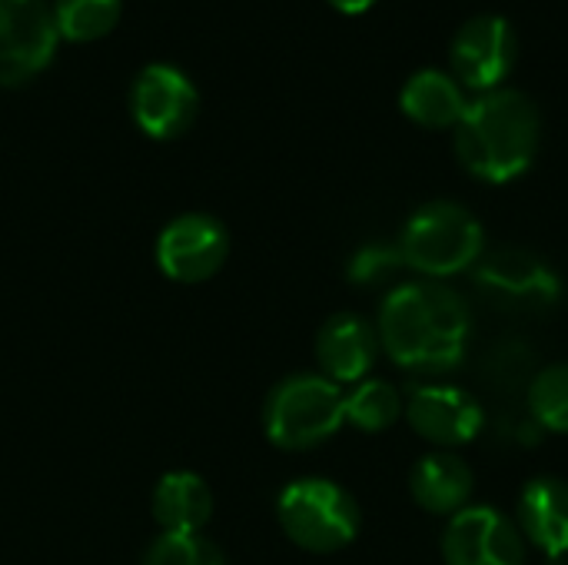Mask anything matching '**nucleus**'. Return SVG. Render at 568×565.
I'll list each match as a JSON object with an SVG mask.
<instances>
[{
  "mask_svg": "<svg viewBox=\"0 0 568 565\" xmlns=\"http://www.w3.org/2000/svg\"><path fill=\"white\" fill-rule=\"evenodd\" d=\"M383 353L409 373L443 376L466 360L473 313L466 300L436 280H416L396 286L376 320Z\"/></svg>",
  "mask_w": 568,
  "mask_h": 565,
  "instance_id": "f257e3e1",
  "label": "nucleus"
},
{
  "mask_svg": "<svg viewBox=\"0 0 568 565\" xmlns=\"http://www.w3.org/2000/svg\"><path fill=\"white\" fill-rule=\"evenodd\" d=\"M456 157L483 183L519 180L539 153L542 117L523 90H489L469 100L456 123Z\"/></svg>",
  "mask_w": 568,
  "mask_h": 565,
  "instance_id": "f03ea898",
  "label": "nucleus"
},
{
  "mask_svg": "<svg viewBox=\"0 0 568 565\" xmlns=\"http://www.w3.org/2000/svg\"><path fill=\"white\" fill-rule=\"evenodd\" d=\"M396 246L409 270L443 283L456 273L476 270L486 253V233L476 213L463 203L433 200L406 220Z\"/></svg>",
  "mask_w": 568,
  "mask_h": 565,
  "instance_id": "7ed1b4c3",
  "label": "nucleus"
},
{
  "mask_svg": "<svg viewBox=\"0 0 568 565\" xmlns=\"http://www.w3.org/2000/svg\"><path fill=\"white\" fill-rule=\"evenodd\" d=\"M346 423V393L323 373H293L280 380L263 406V426L280 450H313Z\"/></svg>",
  "mask_w": 568,
  "mask_h": 565,
  "instance_id": "20e7f679",
  "label": "nucleus"
},
{
  "mask_svg": "<svg viewBox=\"0 0 568 565\" xmlns=\"http://www.w3.org/2000/svg\"><path fill=\"white\" fill-rule=\"evenodd\" d=\"M283 533L306 553H339L359 533L356 500L333 480H293L276 503Z\"/></svg>",
  "mask_w": 568,
  "mask_h": 565,
  "instance_id": "39448f33",
  "label": "nucleus"
},
{
  "mask_svg": "<svg viewBox=\"0 0 568 565\" xmlns=\"http://www.w3.org/2000/svg\"><path fill=\"white\" fill-rule=\"evenodd\" d=\"M476 286L489 303L519 313L552 310L562 296L559 273L542 256L519 246L483 253V260L476 263Z\"/></svg>",
  "mask_w": 568,
  "mask_h": 565,
  "instance_id": "423d86ee",
  "label": "nucleus"
},
{
  "mask_svg": "<svg viewBox=\"0 0 568 565\" xmlns=\"http://www.w3.org/2000/svg\"><path fill=\"white\" fill-rule=\"evenodd\" d=\"M516 60L519 33L503 13H479L466 20L449 43V63L456 70V80L476 93L499 90L503 80L513 73Z\"/></svg>",
  "mask_w": 568,
  "mask_h": 565,
  "instance_id": "0eeeda50",
  "label": "nucleus"
},
{
  "mask_svg": "<svg viewBox=\"0 0 568 565\" xmlns=\"http://www.w3.org/2000/svg\"><path fill=\"white\" fill-rule=\"evenodd\" d=\"M57 23L43 0H0V87L40 77L57 57Z\"/></svg>",
  "mask_w": 568,
  "mask_h": 565,
  "instance_id": "6e6552de",
  "label": "nucleus"
},
{
  "mask_svg": "<svg viewBox=\"0 0 568 565\" xmlns=\"http://www.w3.org/2000/svg\"><path fill=\"white\" fill-rule=\"evenodd\" d=\"M196 83L173 63H146L130 87L133 123L153 140H173L196 120Z\"/></svg>",
  "mask_w": 568,
  "mask_h": 565,
  "instance_id": "1a4fd4ad",
  "label": "nucleus"
},
{
  "mask_svg": "<svg viewBox=\"0 0 568 565\" xmlns=\"http://www.w3.org/2000/svg\"><path fill=\"white\" fill-rule=\"evenodd\" d=\"M443 563L526 565V539L519 526L496 506H466L446 523Z\"/></svg>",
  "mask_w": 568,
  "mask_h": 565,
  "instance_id": "9d476101",
  "label": "nucleus"
},
{
  "mask_svg": "<svg viewBox=\"0 0 568 565\" xmlns=\"http://www.w3.org/2000/svg\"><path fill=\"white\" fill-rule=\"evenodd\" d=\"M230 256V233L210 213H183L170 220L156 240V263L176 283H203L220 273Z\"/></svg>",
  "mask_w": 568,
  "mask_h": 565,
  "instance_id": "9b49d317",
  "label": "nucleus"
},
{
  "mask_svg": "<svg viewBox=\"0 0 568 565\" xmlns=\"http://www.w3.org/2000/svg\"><path fill=\"white\" fill-rule=\"evenodd\" d=\"M409 426L416 430V436H423L426 443L439 446V450H459L466 443H473L483 426H486V410L483 403L453 383H426L416 386L406 400V413Z\"/></svg>",
  "mask_w": 568,
  "mask_h": 565,
  "instance_id": "f8f14e48",
  "label": "nucleus"
},
{
  "mask_svg": "<svg viewBox=\"0 0 568 565\" xmlns=\"http://www.w3.org/2000/svg\"><path fill=\"white\" fill-rule=\"evenodd\" d=\"M379 333L359 313H336L323 323L316 336V360L326 380L336 386L363 383L379 360Z\"/></svg>",
  "mask_w": 568,
  "mask_h": 565,
  "instance_id": "ddd939ff",
  "label": "nucleus"
},
{
  "mask_svg": "<svg viewBox=\"0 0 568 565\" xmlns=\"http://www.w3.org/2000/svg\"><path fill=\"white\" fill-rule=\"evenodd\" d=\"M516 526L529 546L559 559L568 553V483L559 476H536L516 500Z\"/></svg>",
  "mask_w": 568,
  "mask_h": 565,
  "instance_id": "4468645a",
  "label": "nucleus"
},
{
  "mask_svg": "<svg viewBox=\"0 0 568 565\" xmlns=\"http://www.w3.org/2000/svg\"><path fill=\"white\" fill-rule=\"evenodd\" d=\"M409 493L419 509L429 516H456L459 509L469 506L473 496V466L453 453V450H436L426 453L413 473H409Z\"/></svg>",
  "mask_w": 568,
  "mask_h": 565,
  "instance_id": "2eb2a0df",
  "label": "nucleus"
},
{
  "mask_svg": "<svg viewBox=\"0 0 568 565\" xmlns=\"http://www.w3.org/2000/svg\"><path fill=\"white\" fill-rule=\"evenodd\" d=\"M399 107L419 127H429V130L453 127L456 130V123L463 120V113L469 107V97H466V87L453 73L423 67L403 83Z\"/></svg>",
  "mask_w": 568,
  "mask_h": 565,
  "instance_id": "dca6fc26",
  "label": "nucleus"
},
{
  "mask_svg": "<svg viewBox=\"0 0 568 565\" xmlns=\"http://www.w3.org/2000/svg\"><path fill=\"white\" fill-rule=\"evenodd\" d=\"M213 516V493L196 473H166L153 490V519L163 533L196 536Z\"/></svg>",
  "mask_w": 568,
  "mask_h": 565,
  "instance_id": "f3484780",
  "label": "nucleus"
},
{
  "mask_svg": "<svg viewBox=\"0 0 568 565\" xmlns=\"http://www.w3.org/2000/svg\"><path fill=\"white\" fill-rule=\"evenodd\" d=\"M50 13L60 40L93 43L113 33L123 13V0H53Z\"/></svg>",
  "mask_w": 568,
  "mask_h": 565,
  "instance_id": "a211bd4d",
  "label": "nucleus"
},
{
  "mask_svg": "<svg viewBox=\"0 0 568 565\" xmlns=\"http://www.w3.org/2000/svg\"><path fill=\"white\" fill-rule=\"evenodd\" d=\"M406 413V400L386 380H363L346 393V423L363 433H386Z\"/></svg>",
  "mask_w": 568,
  "mask_h": 565,
  "instance_id": "6ab92c4d",
  "label": "nucleus"
},
{
  "mask_svg": "<svg viewBox=\"0 0 568 565\" xmlns=\"http://www.w3.org/2000/svg\"><path fill=\"white\" fill-rule=\"evenodd\" d=\"M529 413L532 420L549 430L568 436V363H552L536 373L529 383Z\"/></svg>",
  "mask_w": 568,
  "mask_h": 565,
  "instance_id": "aec40b11",
  "label": "nucleus"
},
{
  "mask_svg": "<svg viewBox=\"0 0 568 565\" xmlns=\"http://www.w3.org/2000/svg\"><path fill=\"white\" fill-rule=\"evenodd\" d=\"M143 565H226L223 563V553L203 539L200 533L196 536H180V533H163L160 539L150 543Z\"/></svg>",
  "mask_w": 568,
  "mask_h": 565,
  "instance_id": "412c9836",
  "label": "nucleus"
},
{
  "mask_svg": "<svg viewBox=\"0 0 568 565\" xmlns=\"http://www.w3.org/2000/svg\"><path fill=\"white\" fill-rule=\"evenodd\" d=\"M403 253L396 243H366L349 260V280L356 286H379L403 270Z\"/></svg>",
  "mask_w": 568,
  "mask_h": 565,
  "instance_id": "4be33fe9",
  "label": "nucleus"
},
{
  "mask_svg": "<svg viewBox=\"0 0 568 565\" xmlns=\"http://www.w3.org/2000/svg\"><path fill=\"white\" fill-rule=\"evenodd\" d=\"M329 7H336L339 13H349V17H356V13H366L376 0H326Z\"/></svg>",
  "mask_w": 568,
  "mask_h": 565,
  "instance_id": "5701e85b",
  "label": "nucleus"
}]
</instances>
